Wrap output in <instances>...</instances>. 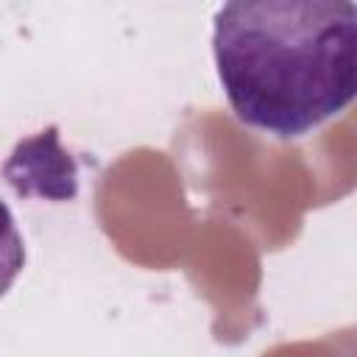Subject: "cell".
I'll return each instance as SVG.
<instances>
[{
    "mask_svg": "<svg viewBox=\"0 0 357 357\" xmlns=\"http://www.w3.org/2000/svg\"><path fill=\"white\" fill-rule=\"evenodd\" d=\"M212 53L234 117L298 139L354 100L357 6L346 0H234L215 11Z\"/></svg>",
    "mask_w": 357,
    "mask_h": 357,
    "instance_id": "cell-1",
    "label": "cell"
},
{
    "mask_svg": "<svg viewBox=\"0 0 357 357\" xmlns=\"http://www.w3.org/2000/svg\"><path fill=\"white\" fill-rule=\"evenodd\" d=\"M22 268H25V243L11 209L6 206V201H0V298L11 290Z\"/></svg>",
    "mask_w": 357,
    "mask_h": 357,
    "instance_id": "cell-2",
    "label": "cell"
}]
</instances>
